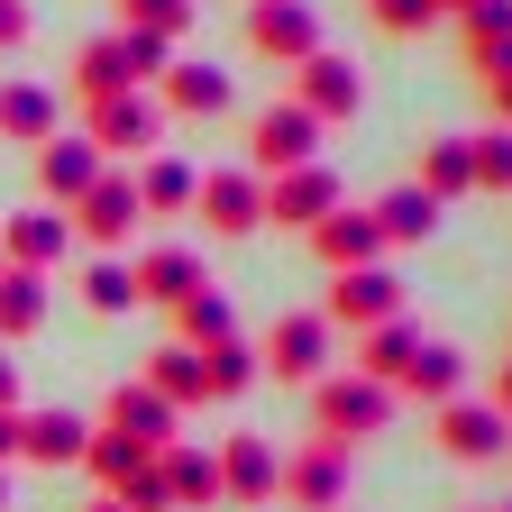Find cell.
<instances>
[{
    "label": "cell",
    "instance_id": "obj_1",
    "mask_svg": "<svg viewBox=\"0 0 512 512\" xmlns=\"http://www.w3.org/2000/svg\"><path fill=\"white\" fill-rule=\"evenodd\" d=\"M394 412H403V394H394V384H375V375H357V366H339V375L311 384V439L366 448V439L394 430Z\"/></svg>",
    "mask_w": 512,
    "mask_h": 512
},
{
    "label": "cell",
    "instance_id": "obj_2",
    "mask_svg": "<svg viewBox=\"0 0 512 512\" xmlns=\"http://www.w3.org/2000/svg\"><path fill=\"white\" fill-rule=\"evenodd\" d=\"M174 64V46L165 37H138V28H110V37H92L83 55H74V92L83 101H110V92H147L156 74Z\"/></svg>",
    "mask_w": 512,
    "mask_h": 512
},
{
    "label": "cell",
    "instance_id": "obj_3",
    "mask_svg": "<svg viewBox=\"0 0 512 512\" xmlns=\"http://www.w3.org/2000/svg\"><path fill=\"white\" fill-rule=\"evenodd\" d=\"M348 485H357V448L339 439H302L284 476H275V503L284 512H348Z\"/></svg>",
    "mask_w": 512,
    "mask_h": 512
},
{
    "label": "cell",
    "instance_id": "obj_4",
    "mask_svg": "<svg viewBox=\"0 0 512 512\" xmlns=\"http://www.w3.org/2000/svg\"><path fill=\"white\" fill-rule=\"evenodd\" d=\"M165 101L156 92H110V101H83V138L101 147V156H128V165H138V156H156L165 147Z\"/></svg>",
    "mask_w": 512,
    "mask_h": 512
},
{
    "label": "cell",
    "instance_id": "obj_5",
    "mask_svg": "<svg viewBox=\"0 0 512 512\" xmlns=\"http://www.w3.org/2000/svg\"><path fill=\"white\" fill-rule=\"evenodd\" d=\"M138 183H128V165H101V183L83 192V202H64V229H74L92 256H119L128 238H138Z\"/></svg>",
    "mask_w": 512,
    "mask_h": 512
},
{
    "label": "cell",
    "instance_id": "obj_6",
    "mask_svg": "<svg viewBox=\"0 0 512 512\" xmlns=\"http://www.w3.org/2000/svg\"><path fill=\"white\" fill-rule=\"evenodd\" d=\"M430 439H439V458H458V467H494V458H512V421H503L485 394L430 403Z\"/></svg>",
    "mask_w": 512,
    "mask_h": 512
},
{
    "label": "cell",
    "instance_id": "obj_7",
    "mask_svg": "<svg viewBox=\"0 0 512 512\" xmlns=\"http://www.w3.org/2000/svg\"><path fill=\"white\" fill-rule=\"evenodd\" d=\"M211 467H220V503L266 512V503H275V476H284V448H275L266 430H229V439L211 448Z\"/></svg>",
    "mask_w": 512,
    "mask_h": 512
},
{
    "label": "cell",
    "instance_id": "obj_8",
    "mask_svg": "<svg viewBox=\"0 0 512 512\" xmlns=\"http://www.w3.org/2000/svg\"><path fill=\"white\" fill-rule=\"evenodd\" d=\"M320 156V119L302 110V101H266L247 119V174L266 183V174H284V165H311Z\"/></svg>",
    "mask_w": 512,
    "mask_h": 512
},
{
    "label": "cell",
    "instance_id": "obj_9",
    "mask_svg": "<svg viewBox=\"0 0 512 512\" xmlns=\"http://www.w3.org/2000/svg\"><path fill=\"white\" fill-rule=\"evenodd\" d=\"M330 320H320V311H284L275 320V330H266V348H256V366H266L275 384H320V375H330Z\"/></svg>",
    "mask_w": 512,
    "mask_h": 512
},
{
    "label": "cell",
    "instance_id": "obj_10",
    "mask_svg": "<svg viewBox=\"0 0 512 512\" xmlns=\"http://www.w3.org/2000/svg\"><path fill=\"white\" fill-rule=\"evenodd\" d=\"M284 101H302L320 128H339V119H357V110H366V74H357L348 55L320 46V55H302V64H293V92H284Z\"/></svg>",
    "mask_w": 512,
    "mask_h": 512
},
{
    "label": "cell",
    "instance_id": "obj_11",
    "mask_svg": "<svg viewBox=\"0 0 512 512\" xmlns=\"http://www.w3.org/2000/svg\"><path fill=\"white\" fill-rule=\"evenodd\" d=\"M247 55H266V64H293L320 55V10L311 0H247Z\"/></svg>",
    "mask_w": 512,
    "mask_h": 512
},
{
    "label": "cell",
    "instance_id": "obj_12",
    "mask_svg": "<svg viewBox=\"0 0 512 512\" xmlns=\"http://www.w3.org/2000/svg\"><path fill=\"white\" fill-rule=\"evenodd\" d=\"M348 202V192H339V174L330 165H284V174H266V229H311V220H330Z\"/></svg>",
    "mask_w": 512,
    "mask_h": 512
},
{
    "label": "cell",
    "instance_id": "obj_13",
    "mask_svg": "<svg viewBox=\"0 0 512 512\" xmlns=\"http://www.w3.org/2000/svg\"><path fill=\"white\" fill-rule=\"evenodd\" d=\"M394 311H403V275H384V256H375V266L330 275V302H320L330 330H375V320H394Z\"/></svg>",
    "mask_w": 512,
    "mask_h": 512
},
{
    "label": "cell",
    "instance_id": "obj_14",
    "mask_svg": "<svg viewBox=\"0 0 512 512\" xmlns=\"http://www.w3.org/2000/svg\"><path fill=\"white\" fill-rule=\"evenodd\" d=\"M192 211L211 220V238H247V229H266V183L247 165H220V174L192 183Z\"/></svg>",
    "mask_w": 512,
    "mask_h": 512
},
{
    "label": "cell",
    "instance_id": "obj_15",
    "mask_svg": "<svg viewBox=\"0 0 512 512\" xmlns=\"http://www.w3.org/2000/svg\"><path fill=\"white\" fill-rule=\"evenodd\" d=\"M28 156H37V192H46V211L83 202V192L101 183V165H110V156L83 138V128H55V138H46V147H28Z\"/></svg>",
    "mask_w": 512,
    "mask_h": 512
},
{
    "label": "cell",
    "instance_id": "obj_16",
    "mask_svg": "<svg viewBox=\"0 0 512 512\" xmlns=\"http://www.w3.org/2000/svg\"><path fill=\"white\" fill-rule=\"evenodd\" d=\"M156 101H165V119H220L229 101H238V83L220 74V64H192V55H174L165 74L147 83Z\"/></svg>",
    "mask_w": 512,
    "mask_h": 512
},
{
    "label": "cell",
    "instance_id": "obj_17",
    "mask_svg": "<svg viewBox=\"0 0 512 512\" xmlns=\"http://www.w3.org/2000/svg\"><path fill=\"white\" fill-rule=\"evenodd\" d=\"M64 211H46V202H28V211H10L0 220V266H28V275H55L64 266Z\"/></svg>",
    "mask_w": 512,
    "mask_h": 512
},
{
    "label": "cell",
    "instance_id": "obj_18",
    "mask_svg": "<svg viewBox=\"0 0 512 512\" xmlns=\"http://www.w3.org/2000/svg\"><path fill=\"white\" fill-rule=\"evenodd\" d=\"M302 238H311V256H320L330 275H348V266H375V256H384V238H375V211H366V202H339L330 220H311Z\"/></svg>",
    "mask_w": 512,
    "mask_h": 512
},
{
    "label": "cell",
    "instance_id": "obj_19",
    "mask_svg": "<svg viewBox=\"0 0 512 512\" xmlns=\"http://www.w3.org/2000/svg\"><path fill=\"white\" fill-rule=\"evenodd\" d=\"M128 275H138V302H156V311H174L192 284H211V266L192 256L183 238H165V247H138L128 256Z\"/></svg>",
    "mask_w": 512,
    "mask_h": 512
},
{
    "label": "cell",
    "instance_id": "obj_20",
    "mask_svg": "<svg viewBox=\"0 0 512 512\" xmlns=\"http://www.w3.org/2000/svg\"><path fill=\"white\" fill-rule=\"evenodd\" d=\"M101 430H128L138 448H165V439H183V412H174L165 394H147L138 375H128V384H110V403H101Z\"/></svg>",
    "mask_w": 512,
    "mask_h": 512
},
{
    "label": "cell",
    "instance_id": "obj_21",
    "mask_svg": "<svg viewBox=\"0 0 512 512\" xmlns=\"http://www.w3.org/2000/svg\"><path fill=\"white\" fill-rule=\"evenodd\" d=\"M128 183H138V211H147V220H183V211H192V183H202V165H183L174 147H156V156L128 165Z\"/></svg>",
    "mask_w": 512,
    "mask_h": 512
},
{
    "label": "cell",
    "instance_id": "obj_22",
    "mask_svg": "<svg viewBox=\"0 0 512 512\" xmlns=\"http://www.w3.org/2000/svg\"><path fill=\"white\" fill-rule=\"evenodd\" d=\"M156 467H165L174 512H211V503H220V467H211V448H202V439H165V448H156Z\"/></svg>",
    "mask_w": 512,
    "mask_h": 512
},
{
    "label": "cell",
    "instance_id": "obj_23",
    "mask_svg": "<svg viewBox=\"0 0 512 512\" xmlns=\"http://www.w3.org/2000/svg\"><path fill=\"white\" fill-rule=\"evenodd\" d=\"M64 128V101L46 83H0V147H46Z\"/></svg>",
    "mask_w": 512,
    "mask_h": 512
},
{
    "label": "cell",
    "instance_id": "obj_24",
    "mask_svg": "<svg viewBox=\"0 0 512 512\" xmlns=\"http://www.w3.org/2000/svg\"><path fill=\"white\" fill-rule=\"evenodd\" d=\"M421 320L412 311H394V320H375V330H357V375H375V384H403V366L421 357Z\"/></svg>",
    "mask_w": 512,
    "mask_h": 512
},
{
    "label": "cell",
    "instance_id": "obj_25",
    "mask_svg": "<svg viewBox=\"0 0 512 512\" xmlns=\"http://www.w3.org/2000/svg\"><path fill=\"white\" fill-rule=\"evenodd\" d=\"M83 439H92L83 412H19V458H28V467H74Z\"/></svg>",
    "mask_w": 512,
    "mask_h": 512
},
{
    "label": "cell",
    "instance_id": "obj_26",
    "mask_svg": "<svg viewBox=\"0 0 512 512\" xmlns=\"http://www.w3.org/2000/svg\"><path fill=\"white\" fill-rule=\"evenodd\" d=\"M366 211H375V238H384V247H430V229H439V202H430L421 183H394V192L366 202Z\"/></svg>",
    "mask_w": 512,
    "mask_h": 512
},
{
    "label": "cell",
    "instance_id": "obj_27",
    "mask_svg": "<svg viewBox=\"0 0 512 512\" xmlns=\"http://www.w3.org/2000/svg\"><path fill=\"white\" fill-rule=\"evenodd\" d=\"M458 46H467V74H503L512 64V0H476L458 19Z\"/></svg>",
    "mask_w": 512,
    "mask_h": 512
},
{
    "label": "cell",
    "instance_id": "obj_28",
    "mask_svg": "<svg viewBox=\"0 0 512 512\" xmlns=\"http://www.w3.org/2000/svg\"><path fill=\"white\" fill-rule=\"evenodd\" d=\"M138 384H147V394H165L174 412H192V403H211L202 394V348H183V339H165L147 366H138Z\"/></svg>",
    "mask_w": 512,
    "mask_h": 512
},
{
    "label": "cell",
    "instance_id": "obj_29",
    "mask_svg": "<svg viewBox=\"0 0 512 512\" xmlns=\"http://www.w3.org/2000/svg\"><path fill=\"white\" fill-rule=\"evenodd\" d=\"M412 183L430 192L439 211H448V202H467V192H476V165H467V138H430V147L412 156Z\"/></svg>",
    "mask_w": 512,
    "mask_h": 512
},
{
    "label": "cell",
    "instance_id": "obj_30",
    "mask_svg": "<svg viewBox=\"0 0 512 512\" xmlns=\"http://www.w3.org/2000/svg\"><path fill=\"white\" fill-rule=\"evenodd\" d=\"M174 339H183V348H220V339H238L229 293H220V284H192V293L174 302Z\"/></svg>",
    "mask_w": 512,
    "mask_h": 512
},
{
    "label": "cell",
    "instance_id": "obj_31",
    "mask_svg": "<svg viewBox=\"0 0 512 512\" xmlns=\"http://www.w3.org/2000/svg\"><path fill=\"white\" fill-rule=\"evenodd\" d=\"M394 394H421V403H458L467 394V357L448 348V339H421V357L403 366V384Z\"/></svg>",
    "mask_w": 512,
    "mask_h": 512
},
{
    "label": "cell",
    "instance_id": "obj_32",
    "mask_svg": "<svg viewBox=\"0 0 512 512\" xmlns=\"http://www.w3.org/2000/svg\"><path fill=\"white\" fill-rule=\"evenodd\" d=\"M138 458H156V448H138L128 430H101V421H92V439H83V458H74V467H83V476H92L101 494H119V485H128V467H138Z\"/></svg>",
    "mask_w": 512,
    "mask_h": 512
},
{
    "label": "cell",
    "instance_id": "obj_33",
    "mask_svg": "<svg viewBox=\"0 0 512 512\" xmlns=\"http://www.w3.org/2000/svg\"><path fill=\"white\" fill-rule=\"evenodd\" d=\"M256 375H266V366H256V348H247V339H220V348H202V394H211V403H238Z\"/></svg>",
    "mask_w": 512,
    "mask_h": 512
},
{
    "label": "cell",
    "instance_id": "obj_34",
    "mask_svg": "<svg viewBox=\"0 0 512 512\" xmlns=\"http://www.w3.org/2000/svg\"><path fill=\"white\" fill-rule=\"evenodd\" d=\"M46 320V275H28V266H0V339H28Z\"/></svg>",
    "mask_w": 512,
    "mask_h": 512
},
{
    "label": "cell",
    "instance_id": "obj_35",
    "mask_svg": "<svg viewBox=\"0 0 512 512\" xmlns=\"http://www.w3.org/2000/svg\"><path fill=\"white\" fill-rule=\"evenodd\" d=\"M83 302H92L101 320L138 311V275H128V256H92V266H83Z\"/></svg>",
    "mask_w": 512,
    "mask_h": 512
},
{
    "label": "cell",
    "instance_id": "obj_36",
    "mask_svg": "<svg viewBox=\"0 0 512 512\" xmlns=\"http://www.w3.org/2000/svg\"><path fill=\"white\" fill-rule=\"evenodd\" d=\"M119 28H138V37H165V46H183V37H192V0H119Z\"/></svg>",
    "mask_w": 512,
    "mask_h": 512
},
{
    "label": "cell",
    "instance_id": "obj_37",
    "mask_svg": "<svg viewBox=\"0 0 512 512\" xmlns=\"http://www.w3.org/2000/svg\"><path fill=\"white\" fill-rule=\"evenodd\" d=\"M467 165H476V192H512V128H476Z\"/></svg>",
    "mask_w": 512,
    "mask_h": 512
},
{
    "label": "cell",
    "instance_id": "obj_38",
    "mask_svg": "<svg viewBox=\"0 0 512 512\" xmlns=\"http://www.w3.org/2000/svg\"><path fill=\"white\" fill-rule=\"evenodd\" d=\"M119 512H174V494H165V467L156 458H138V467H128V485L110 494Z\"/></svg>",
    "mask_w": 512,
    "mask_h": 512
},
{
    "label": "cell",
    "instance_id": "obj_39",
    "mask_svg": "<svg viewBox=\"0 0 512 512\" xmlns=\"http://www.w3.org/2000/svg\"><path fill=\"white\" fill-rule=\"evenodd\" d=\"M366 19H375L384 37H421L439 10H430V0H366Z\"/></svg>",
    "mask_w": 512,
    "mask_h": 512
},
{
    "label": "cell",
    "instance_id": "obj_40",
    "mask_svg": "<svg viewBox=\"0 0 512 512\" xmlns=\"http://www.w3.org/2000/svg\"><path fill=\"white\" fill-rule=\"evenodd\" d=\"M28 28H37L28 0H0V55H19V46H28Z\"/></svg>",
    "mask_w": 512,
    "mask_h": 512
},
{
    "label": "cell",
    "instance_id": "obj_41",
    "mask_svg": "<svg viewBox=\"0 0 512 512\" xmlns=\"http://www.w3.org/2000/svg\"><path fill=\"white\" fill-rule=\"evenodd\" d=\"M485 83V101H494V128H512V64H503V74H476Z\"/></svg>",
    "mask_w": 512,
    "mask_h": 512
},
{
    "label": "cell",
    "instance_id": "obj_42",
    "mask_svg": "<svg viewBox=\"0 0 512 512\" xmlns=\"http://www.w3.org/2000/svg\"><path fill=\"white\" fill-rule=\"evenodd\" d=\"M485 403H494V412H503V421H512V357H503V366H494V375H485Z\"/></svg>",
    "mask_w": 512,
    "mask_h": 512
},
{
    "label": "cell",
    "instance_id": "obj_43",
    "mask_svg": "<svg viewBox=\"0 0 512 512\" xmlns=\"http://www.w3.org/2000/svg\"><path fill=\"white\" fill-rule=\"evenodd\" d=\"M0 412H19V366L0 357Z\"/></svg>",
    "mask_w": 512,
    "mask_h": 512
},
{
    "label": "cell",
    "instance_id": "obj_44",
    "mask_svg": "<svg viewBox=\"0 0 512 512\" xmlns=\"http://www.w3.org/2000/svg\"><path fill=\"white\" fill-rule=\"evenodd\" d=\"M19 458V412H0V467Z\"/></svg>",
    "mask_w": 512,
    "mask_h": 512
},
{
    "label": "cell",
    "instance_id": "obj_45",
    "mask_svg": "<svg viewBox=\"0 0 512 512\" xmlns=\"http://www.w3.org/2000/svg\"><path fill=\"white\" fill-rule=\"evenodd\" d=\"M430 10H439V19H467V10H476V0H430Z\"/></svg>",
    "mask_w": 512,
    "mask_h": 512
},
{
    "label": "cell",
    "instance_id": "obj_46",
    "mask_svg": "<svg viewBox=\"0 0 512 512\" xmlns=\"http://www.w3.org/2000/svg\"><path fill=\"white\" fill-rule=\"evenodd\" d=\"M83 512H119V503H110V494H101V503H83Z\"/></svg>",
    "mask_w": 512,
    "mask_h": 512
},
{
    "label": "cell",
    "instance_id": "obj_47",
    "mask_svg": "<svg viewBox=\"0 0 512 512\" xmlns=\"http://www.w3.org/2000/svg\"><path fill=\"white\" fill-rule=\"evenodd\" d=\"M0 512H10V476H0Z\"/></svg>",
    "mask_w": 512,
    "mask_h": 512
},
{
    "label": "cell",
    "instance_id": "obj_48",
    "mask_svg": "<svg viewBox=\"0 0 512 512\" xmlns=\"http://www.w3.org/2000/svg\"><path fill=\"white\" fill-rule=\"evenodd\" d=\"M458 512H494V503H458Z\"/></svg>",
    "mask_w": 512,
    "mask_h": 512
},
{
    "label": "cell",
    "instance_id": "obj_49",
    "mask_svg": "<svg viewBox=\"0 0 512 512\" xmlns=\"http://www.w3.org/2000/svg\"><path fill=\"white\" fill-rule=\"evenodd\" d=\"M494 512H512V494H503V503H494Z\"/></svg>",
    "mask_w": 512,
    "mask_h": 512
}]
</instances>
